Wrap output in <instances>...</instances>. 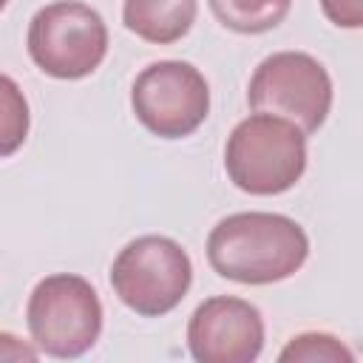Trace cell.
<instances>
[{"mask_svg": "<svg viewBox=\"0 0 363 363\" xmlns=\"http://www.w3.org/2000/svg\"><path fill=\"white\" fill-rule=\"evenodd\" d=\"M281 363H352L354 352L326 332H303L295 335L278 354Z\"/></svg>", "mask_w": 363, "mask_h": 363, "instance_id": "11", "label": "cell"}, {"mask_svg": "<svg viewBox=\"0 0 363 363\" xmlns=\"http://www.w3.org/2000/svg\"><path fill=\"white\" fill-rule=\"evenodd\" d=\"M193 284L190 255L167 235H139L111 264L116 298L142 318H162L182 303Z\"/></svg>", "mask_w": 363, "mask_h": 363, "instance_id": "4", "label": "cell"}, {"mask_svg": "<svg viewBox=\"0 0 363 363\" xmlns=\"http://www.w3.org/2000/svg\"><path fill=\"white\" fill-rule=\"evenodd\" d=\"M0 85H3V147H0V153L11 156L26 142V133H28V105L20 96V91H17L11 77H3Z\"/></svg>", "mask_w": 363, "mask_h": 363, "instance_id": "12", "label": "cell"}, {"mask_svg": "<svg viewBox=\"0 0 363 363\" xmlns=\"http://www.w3.org/2000/svg\"><path fill=\"white\" fill-rule=\"evenodd\" d=\"M320 11L337 28H363V0H320Z\"/></svg>", "mask_w": 363, "mask_h": 363, "instance_id": "13", "label": "cell"}, {"mask_svg": "<svg viewBox=\"0 0 363 363\" xmlns=\"http://www.w3.org/2000/svg\"><path fill=\"white\" fill-rule=\"evenodd\" d=\"M224 170L250 196L286 193L306 170V133L284 116L250 113L227 136Z\"/></svg>", "mask_w": 363, "mask_h": 363, "instance_id": "2", "label": "cell"}, {"mask_svg": "<svg viewBox=\"0 0 363 363\" xmlns=\"http://www.w3.org/2000/svg\"><path fill=\"white\" fill-rule=\"evenodd\" d=\"M26 45L43 74L54 79H82L94 74L108 54V26L88 3L57 0L31 17Z\"/></svg>", "mask_w": 363, "mask_h": 363, "instance_id": "5", "label": "cell"}, {"mask_svg": "<svg viewBox=\"0 0 363 363\" xmlns=\"http://www.w3.org/2000/svg\"><path fill=\"white\" fill-rule=\"evenodd\" d=\"M26 323L40 352L71 360L96 346L102 332V303L91 281L74 272H57L31 289Z\"/></svg>", "mask_w": 363, "mask_h": 363, "instance_id": "3", "label": "cell"}, {"mask_svg": "<svg viewBox=\"0 0 363 363\" xmlns=\"http://www.w3.org/2000/svg\"><path fill=\"white\" fill-rule=\"evenodd\" d=\"M247 102L255 113H275L315 133L332 108V79L312 54L278 51L255 68Z\"/></svg>", "mask_w": 363, "mask_h": 363, "instance_id": "6", "label": "cell"}, {"mask_svg": "<svg viewBox=\"0 0 363 363\" xmlns=\"http://www.w3.org/2000/svg\"><path fill=\"white\" fill-rule=\"evenodd\" d=\"M196 0H125L122 23L136 37L167 45L182 40L196 23Z\"/></svg>", "mask_w": 363, "mask_h": 363, "instance_id": "9", "label": "cell"}, {"mask_svg": "<svg viewBox=\"0 0 363 363\" xmlns=\"http://www.w3.org/2000/svg\"><path fill=\"white\" fill-rule=\"evenodd\" d=\"M136 119L162 139L190 136L210 111V85L204 74L182 60H159L142 68L130 88Z\"/></svg>", "mask_w": 363, "mask_h": 363, "instance_id": "7", "label": "cell"}, {"mask_svg": "<svg viewBox=\"0 0 363 363\" xmlns=\"http://www.w3.org/2000/svg\"><path fill=\"white\" fill-rule=\"evenodd\" d=\"M216 20L238 34H264L284 23L292 0H207Z\"/></svg>", "mask_w": 363, "mask_h": 363, "instance_id": "10", "label": "cell"}, {"mask_svg": "<svg viewBox=\"0 0 363 363\" xmlns=\"http://www.w3.org/2000/svg\"><path fill=\"white\" fill-rule=\"evenodd\" d=\"M309 255L303 227L281 213H233L207 235L210 267L235 284H275L295 275Z\"/></svg>", "mask_w": 363, "mask_h": 363, "instance_id": "1", "label": "cell"}, {"mask_svg": "<svg viewBox=\"0 0 363 363\" xmlns=\"http://www.w3.org/2000/svg\"><path fill=\"white\" fill-rule=\"evenodd\" d=\"M187 349L199 363H252L264 349V318L244 298H207L190 315Z\"/></svg>", "mask_w": 363, "mask_h": 363, "instance_id": "8", "label": "cell"}]
</instances>
